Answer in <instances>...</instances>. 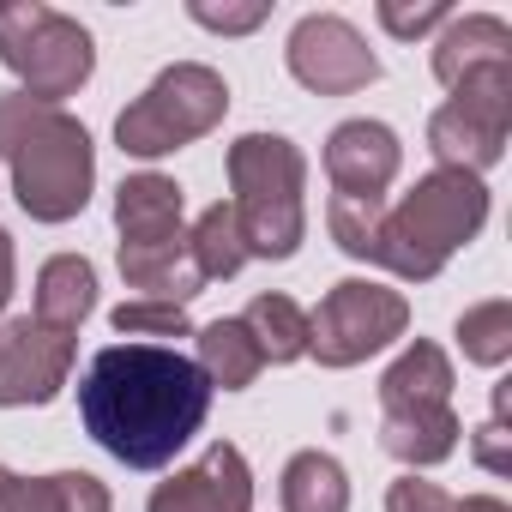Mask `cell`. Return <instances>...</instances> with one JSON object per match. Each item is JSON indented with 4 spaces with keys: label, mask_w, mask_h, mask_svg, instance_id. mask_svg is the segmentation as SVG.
I'll list each match as a JSON object with an SVG mask.
<instances>
[{
    "label": "cell",
    "mask_w": 512,
    "mask_h": 512,
    "mask_svg": "<svg viewBox=\"0 0 512 512\" xmlns=\"http://www.w3.org/2000/svg\"><path fill=\"white\" fill-rule=\"evenodd\" d=\"M205 410L211 380L193 356L163 344H109L79 380L85 434L133 470H163L205 428Z\"/></svg>",
    "instance_id": "cell-1"
},
{
    "label": "cell",
    "mask_w": 512,
    "mask_h": 512,
    "mask_svg": "<svg viewBox=\"0 0 512 512\" xmlns=\"http://www.w3.org/2000/svg\"><path fill=\"white\" fill-rule=\"evenodd\" d=\"M326 223H332V241L350 253V260H368V266H386L398 278L428 284L452 253L488 223V187H482V175L434 169L392 211L386 205H362V199H332Z\"/></svg>",
    "instance_id": "cell-2"
},
{
    "label": "cell",
    "mask_w": 512,
    "mask_h": 512,
    "mask_svg": "<svg viewBox=\"0 0 512 512\" xmlns=\"http://www.w3.org/2000/svg\"><path fill=\"white\" fill-rule=\"evenodd\" d=\"M0 163L13 169V193L37 223H67L85 211L91 181H97V151L91 133L25 91L0 97Z\"/></svg>",
    "instance_id": "cell-3"
},
{
    "label": "cell",
    "mask_w": 512,
    "mask_h": 512,
    "mask_svg": "<svg viewBox=\"0 0 512 512\" xmlns=\"http://www.w3.org/2000/svg\"><path fill=\"white\" fill-rule=\"evenodd\" d=\"M115 229H121V278L145 302L187 308L205 284L187 260V223H181V187L169 175H127L115 187Z\"/></svg>",
    "instance_id": "cell-4"
},
{
    "label": "cell",
    "mask_w": 512,
    "mask_h": 512,
    "mask_svg": "<svg viewBox=\"0 0 512 512\" xmlns=\"http://www.w3.org/2000/svg\"><path fill=\"white\" fill-rule=\"evenodd\" d=\"M302 181L308 163L284 133H247L229 145V211L241 229L247 260H290L302 247L308 211H302Z\"/></svg>",
    "instance_id": "cell-5"
},
{
    "label": "cell",
    "mask_w": 512,
    "mask_h": 512,
    "mask_svg": "<svg viewBox=\"0 0 512 512\" xmlns=\"http://www.w3.org/2000/svg\"><path fill=\"white\" fill-rule=\"evenodd\" d=\"M380 446L422 470L458 452V416H452V362L440 344L416 338L386 374H380Z\"/></svg>",
    "instance_id": "cell-6"
},
{
    "label": "cell",
    "mask_w": 512,
    "mask_h": 512,
    "mask_svg": "<svg viewBox=\"0 0 512 512\" xmlns=\"http://www.w3.org/2000/svg\"><path fill=\"white\" fill-rule=\"evenodd\" d=\"M229 109V85L223 73L199 67V61H175L151 79L145 97H133L115 121V139L127 157H169L193 139H205Z\"/></svg>",
    "instance_id": "cell-7"
},
{
    "label": "cell",
    "mask_w": 512,
    "mask_h": 512,
    "mask_svg": "<svg viewBox=\"0 0 512 512\" xmlns=\"http://www.w3.org/2000/svg\"><path fill=\"white\" fill-rule=\"evenodd\" d=\"M0 61L19 73L25 97L61 109V97H73L91 79L97 49L79 19L43 7V0H13V7H0Z\"/></svg>",
    "instance_id": "cell-8"
},
{
    "label": "cell",
    "mask_w": 512,
    "mask_h": 512,
    "mask_svg": "<svg viewBox=\"0 0 512 512\" xmlns=\"http://www.w3.org/2000/svg\"><path fill=\"white\" fill-rule=\"evenodd\" d=\"M506 133H512V61L464 73L452 85V103L428 115V151L440 157V169H464V175L500 163Z\"/></svg>",
    "instance_id": "cell-9"
},
{
    "label": "cell",
    "mask_w": 512,
    "mask_h": 512,
    "mask_svg": "<svg viewBox=\"0 0 512 512\" xmlns=\"http://www.w3.org/2000/svg\"><path fill=\"white\" fill-rule=\"evenodd\" d=\"M404 326H410V302L398 290L344 278L308 314V356H320V368H356L374 350H386L392 338H404Z\"/></svg>",
    "instance_id": "cell-10"
},
{
    "label": "cell",
    "mask_w": 512,
    "mask_h": 512,
    "mask_svg": "<svg viewBox=\"0 0 512 512\" xmlns=\"http://www.w3.org/2000/svg\"><path fill=\"white\" fill-rule=\"evenodd\" d=\"M79 338L43 326L37 314H19L0 326V410H25V404H49L67 374H73Z\"/></svg>",
    "instance_id": "cell-11"
},
{
    "label": "cell",
    "mask_w": 512,
    "mask_h": 512,
    "mask_svg": "<svg viewBox=\"0 0 512 512\" xmlns=\"http://www.w3.org/2000/svg\"><path fill=\"white\" fill-rule=\"evenodd\" d=\"M290 73L320 91V97H350L362 85L380 79V61L374 49L362 43V31L338 13H308L296 31H290Z\"/></svg>",
    "instance_id": "cell-12"
},
{
    "label": "cell",
    "mask_w": 512,
    "mask_h": 512,
    "mask_svg": "<svg viewBox=\"0 0 512 512\" xmlns=\"http://www.w3.org/2000/svg\"><path fill=\"white\" fill-rule=\"evenodd\" d=\"M398 133L386 121H344L326 139V175H332V199H362V205H386V187L398 181Z\"/></svg>",
    "instance_id": "cell-13"
},
{
    "label": "cell",
    "mask_w": 512,
    "mask_h": 512,
    "mask_svg": "<svg viewBox=\"0 0 512 512\" xmlns=\"http://www.w3.org/2000/svg\"><path fill=\"white\" fill-rule=\"evenodd\" d=\"M145 512H253V476H247V458L217 440L205 446L199 464L175 470L169 482L151 488V506Z\"/></svg>",
    "instance_id": "cell-14"
},
{
    "label": "cell",
    "mask_w": 512,
    "mask_h": 512,
    "mask_svg": "<svg viewBox=\"0 0 512 512\" xmlns=\"http://www.w3.org/2000/svg\"><path fill=\"white\" fill-rule=\"evenodd\" d=\"M500 61H512V31H506V19H494V13L452 19L446 37L434 43V79H440L446 91H452L464 73H476V67H500Z\"/></svg>",
    "instance_id": "cell-15"
},
{
    "label": "cell",
    "mask_w": 512,
    "mask_h": 512,
    "mask_svg": "<svg viewBox=\"0 0 512 512\" xmlns=\"http://www.w3.org/2000/svg\"><path fill=\"white\" fill-rule=\"evenodd\" d=\"M91 308H97V272H91V260H79V253H55V260L37 272V320L73 338Z\"/></svg>",
    "instance_id": "cell-16"
},
{
    "label": "cell",
    "mask_w": 512,
    "mask_h": 512,
    "mask_svg": "<svg viewBox=\"0 0 512 512\" xmlns=\"http://www.w3.org/2000/svg\"><path fill=\"white\" fill-rule=\"evenodd\" d=\"M0 512H109V488L91 470H55V476H13L0 488Z\"/></svg>",
    "instance_id": "cell-17"
},
{
    "label": "cell",
    "mask_w": 512,
    "mask_h": 512,
    "mask_svg": "<svg viewBox=\"0 0 512 512\" xmlns=\"http://www.w3.org/2000/svg\"><path fill=\"white\" fill-rule=\"evenodd\" d=\"M199 374L211 380V392L223 386V392H241V386H253L260 380V368H266V356H260V344H253V332L241 326V320H211L205 332H199Z\"/></svg>",
    "instance_id": "cell-18"
},
{
    "label": "cell",
    "mask_w": 512,
    "mask_h": 512,
    "mask_svg": "<svg viewBox=\"0 0 512 512\" xmlns=\"http://www.w3.org/2000/svg\"><path fill=\"white\" fill-rule=\"evenodd\" d=\"M284 512H350V482L332 452H296L284 464Z\"/></svg>",
    "instance_id": "cell-19"
},
{
    "label": "cell",
    "mask_w": 512,
    "mask_h": 512,
    "mask_svg": "<svg viewBox=\"0 0 512 512\" xmlns=\"http://www.w3.org/2000/svg\"><path fill=\"white\" fill-rule=\"evenodd\" d=\"M187 260L199 272V284H217V278H235L247 266V247H241V229H235V211L217 199L199 211V223L187 229Z\"/></svg>",
    "instance_id": "cell-20"
},
{
    "label": "cell",
    "mask_w": 512,
    "mask_h": 512,
    "mask_svg": "<svg viewBox=\"0 0 512 512\" xmlns=\"http://www.w3.org/2000/svg\"><path fill=\"white\" fill-rule=\"evenodd\" d=\"M241 326L253 332V344H260V356L266 362H296V356H308V314L290 302V296H253L247 302V314H241Z\"/></svg>",
    "instance_id": "cell-21"
},
{
    "label": "cell",
    "mask_w": 512,
    "mask_h": 512,
    "mask_svg": "<svg viewBox=\"0 0 512 512\" xmlns=\"http://www.w3.org/2000/svg\"><path fill=\"white\" fill-rule=\"evenodd\" d=\"M458 344H464L470 362L500 368V362L512 356V302H482V308H470V314L458 320Z\"/></svg>",
    "instance_id": "cell-22"
},
{
    "label": "cell",
    "mask_w": 512,
    "mask_h": 512,
    "mask_svg": "<svg viewBox=\"0 0 512 512\" xmlns=\"http://www.w3.org/2000/svg\"><path fill=\"white\" fill-rule=\"evenodd\" d=\"M115 332H127V338H187V308L139 296V302L115 308Z\"/></svg>",
    "instance_id": "cell-23"
},
{
    "label": "cell",
    "mask_w": 512,
    "mask_h": 512,
    "mask_svg": "<svg viewBox=\"0 0 512 512\" xmlns=\"http://www.w3.org/2000/svg\"><path fill=\"white\" fill-rule=\"evenodd\" d=\"M506 404H512V380L494 386V416L476 428V464H482L488 476H506V470H512V452H506V440H512V434H506Z\"/></svg>",
    "instance_id": "cell-24"
},
{
    "label": "cell",
    "mask_w": 512,
    "mask_h": 512,
    "mask_svg": "<svg viewBox=\"0 0 512 512\" xmlns=\"http://www.w3.org/2000/svg\"><path fill=\"white\" fill-rule=\"evenodd\" d=\"M205 31H223V37H241V31H253V25H266V0H247V7H217V0H193L187 7Z\"/></svg>",
    "instance_id": "cell-25"
},
{
    "label": "cell",
    "mask_w": 512,
    "mask_h": 512,
    "mask_svg": "<svg viewBox=\"0 0 512 512\" xmlns=\"http://www.w3.org/2000/svg\"><path fill=\"white\" fill-rule=\"evenodd\" d=\"M452 13L440 7V0H422V7H404V0H380V25L392 31V37H422V31H434V25H446Z\"/></svg>",
    "instance_id": "cell-26"
},
{
    "label": "cell",
    "mask_w": 512,
    "mask_h": 512,
    "mask_svg": "<svg viewBox=\"0 0 512 512\" xmlns=\"http://www.w3.org/2000/svg\"><path fill=\"white\" fill-rule=\"evenodd\" d=\"M386 512H458L452 494H440L434 482H416V476H398L386 488Z\"/></svg>",
    "instance_id": "cell-27"
},
{
    "label": "cell",
    "mask_w": 512,
    "mask_h": 512,
    "mask_svg": "<svg viewBox=\"0 0 512 512\" xmlns=\"http://www.w3.org/2000/svg\"><path fill=\"white\" fill-rule=\"evenodd\" d=\"M7 296H13V241L0 229V308H7Z\"/></svg>",
    "instance_id": "cell-28"
},
{
    "label": "cell",
    "mask_w": 512,
    "mask_h": 512,
    "mask_svg": "<svg viewBox=\"0 0 512 512\" xmlns=\"http://www.w3.org/2000/svg\"><path fill=\"white\" fill-rule=\"evenodd\" d=\"M458 512H512L500 494H470V500H458Z\"/></svg>",
    "instance_id": "cell-29"
},
{
    "label": "cell",
    "mask_w": 512,
    "mask_h": 512,
    "mask_svg": "<svg viewBox=\"0 0 512 512\" xmlns=\"http://www.w3.org/2000/svg\"><path fill=\"white\" fill-rule=\"evenodd\" d=\"M7 482H13V476H7V470H0V488H7Z\"/></svg>",
    "instance_id": "cell-30"
}]
</instances>
